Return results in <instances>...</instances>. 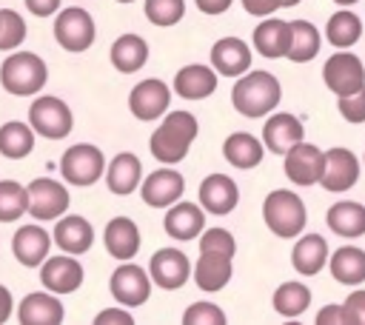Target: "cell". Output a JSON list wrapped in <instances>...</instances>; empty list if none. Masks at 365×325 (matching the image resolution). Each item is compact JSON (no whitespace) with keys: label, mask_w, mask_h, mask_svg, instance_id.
Wrapping results in <instances>:
<instances>
[{"label":"cell","mask_w":365,"mask_h":325,"mask_svg":"<svg viewBox=\"0 0 365 325\" xmlns=\"http://www.w3.org/2000/svg\"><path fill=\"white\" fill-rule=\"evenodd\" d=\"M94 34H97V29H94V20L86 9L68 6V9L57 11L54 37L66 51H86L94 43Z\"/></svg>","instance_id":"9"},{"label":"cell","mask_w":365,"mask_h":325,"mask_svg":"<svg viewBox=\"0 0 365 325\" xmlns=\"http://www.w3.org/2000/svg\"><path fill=\"white\" fill-rule=\"evenodd\" d=\"M148 274L154 279L157 288L163 291H177L188 282L191 277V259L180 251V248H160L151 254L148 262Z\"/></svg>","instance_id":"13"},{"label":"cell","mask_w":365,"mask_h":325,"mask_svg":"<svg viewBox=\"0 0 365 325\" xmlns=\"http://www.w3.org/2000/svg\"><path fill=\"white\" fill-rule=\"evenodd\" d=\"M174 91L182 100H205V97H211L217 91V71H214V66H200V63L182 66L174 74Z\"/></svg>","instance_id":"27"},{"label":"cell","mask_w":365,"mask_h":325,"mask_svg":"<svg viewBox=\"0 0 365 325\" xmlns=\"http://www.w3.org/2000/svg\"><path fill=\"white\" fill-rule=\"evenodd\" d=\"M168 105H171V88L163 80H157V77L140 80L131 88V94H128V108L143 123L157 120V117H165L168 114Z\"/></svg>","instance_id":"12"},{"label":"cell","mask_w":365,"mask_h":325,"mask_svg":"<svg viewBox=\"0 0 365 325\" xmlns=\"http://www.w3.org/2000/svg\"><path fill=\"white\" fill-rule=\"evenodd\" d=\"M265 151H268L265 143H262L259 137L248 134V131H234V134H228L225 143H222V157H225L234 168H240V171L257 168V165L262 162Z\"/></svg>","instance_id":"28"},{"label":"cell","mask_w":365,"mask_h":325,"mask_svg":"<svg viewBox=\"0 0 365 325\" xmlns=\"http://www.w3.org/2000/svg\"><path fill=\"white\" fill-rule=\"evenodd\" d=\"M362 160H365V157H362Z\"/></svg>","instance_id":"54"},{"label":"cell","mask_w":365,"mask_h":325,"mask_svg":"<svg viewBox=\"0 0 365 325\" xmlns=\"http://www.w3.org/2000/svg\"><path fill=\"white\" fill-rule=\"evenodd\" d=\"M51 234L40 225H20L11 237V254L26 268H40L51 254Z\"/></svg>","instance_id":"18"},{"label":"cell","mask_w":365,"mask_h":325,"mask_svg":"<svg viewBox=\"0 0 365 325\" xmlns=\"http://www.w3.org/2000/svg\"><path fill=\"white\" fill-rule=\"evenodd\" d=\"M117 3H134V0H117Z\"/></svg>","instance_id":"53"},{"label":"cell","mask_w":365,"mask_h":325,"mask_svg":"<svg viewBox=\"0 0 365 325\" xmlns=\"http://www.w3.org/2000/svg\"><path fill=\"white\" fill-rule=\"evenodd\" d=\"M148 60V43L140 34H120L111 43V66L123 74H131L143 68Z\"/></svg>","instance_id":"33"},{"label":"cell","mask_w":365,"mask_h":325,"mask_svg":"<svg viewBox=\"0 0 365 325\" xmlns=\"http://www.w3.org/2000/svg\"><path fill=\"white\" fill-rule=\"evenodd\" d=\"M262 220L271 228V234L291 239V237L302 234V228L308 222V211H305V202L299 194H294L288 188H277L262 202Z\"/></svg>","instance_id":"4"},{"label":"cell","mask_w":365,"mask_h":325,"mask_svg":"<svg viewBox=\"0 0 365 325\" xmlns=\"http://www.w3.org/2000/svg\"><path fill=\"white\" fill-rule=\"evenodd\" d=\"M11 308H14V302H11V294H9V288L6 285H0V325L11 316Z\"/></svg>","instance_id":"50"},{"label":"cell","mask_w":365,"mask_h":325,"mask_svg":"<svg viewBox=\"0 0 365 325\" xmlns=\"http://www.w3.org/2000/svg\"><path fill=\"white\" fill-rule=\"evenodd\" d=\"M322 37L319 29L308 20H291V46H288V60L291 63H308L319 54Z\"/></svg>","instance_id":"35"},{"label":"cell","mask_w":365,"mask_h":325,"mask_svg":"<svg viewBox=\"0 0 365 325\" xmlns=\"http://www.w3.org/2000/svg\"><path fill=\"white\" fill-rule=\"evenodd\" d=\"M163 225H165V234L171 239L188 242V239H194V237H200L205 231V208L200 202L177 200L174 205H168Z\"/></svg>","instance_id":"19"},{"label":"cell","mask_w":365,"mask_h":325,"mask_svg":"<svg viewBox=\"0 0 365 325\" xmlns=\"http://www.w3.org/2000/svg\"><path fill=\"white\" fill-rule=\"evenodd\" d=\"M328 242L322 234H302L291 248V265L302 277H314L328 265Z\"/></svg>","instance_id":"26"},{"label":"cell","mask_w":365,"mask_h":325,"mask_svg":"<svg viewBox=\"0 0 365 325\" xmlns=\"http://www.w3.org/2000/svg\"><path fill=\"white\" fill-rule=\"evenodd\" d=\"M63 314V302L51 291H34L17 305L20 325H60Z\"/></svg>","instance_id":"24"},{"label":"cell","mask_w":365,"mask_h":325,"mask_svg":"<svg viewBox=\"0 0 365 325\" xmlns=\"http://www.w3.org/2000/svg\"><path fill=\"white\" fill-rule=\"evenodd\" d=\"M182 325H225V314H222L220 305L200 299V302H194V305L185 308Z\"/></svg>","instance_id":"41"},{"label":"cell","mask_w":365,"mask_h":325,"mask_svg":"<svg viewBox=\"0 0 365 325\" xmlns=\"http://www.w3.org/2000/svg\"><path fill=\"white\" fill-rule=\"evenodd\" d=\"M240 3L251 17H271L277 9H282V0H240Z\"/></svg>","instance_id":"46"},{"label":"cell","mask_w":365,"mask_h":325,"mask_svg":"<svg viewBox=\"0 0 365 325\" xmlns=\"http://www.w3.org/2000/svg\"><path fill=\"white\" fill-rule=\"evenodd\" d=\"M322 80L325 86L336 94V97H345V94H354L365 86V63L351 54V51H336L325 60L322 66Z\"/></svg>","instance_id":"8"},{"label":"cell","mask_w":365,"mask_h":325,"mask_svg":"<svg viewBox=\"0 0 365 325\" xmlns=\"http://www.w3.org/2000/svg\"><path fill=\"white\" fill-rule=\"evenodd\" d=\"M314 322L317 325H345V308L342 305H325V308H319Z\"/></svg>","instance_id":"47"},{"label":"cell","mask_w":365,"mask_h":325,"mask_svg":"<svg viewBox=\"0 0 365 325\" xmlns=\"http://www.w3.org/2000/svg\"><path fill=\"white\" fill-rule=\"evenodd\" d=\"M103 171H106V157L91 143H77L66 148L60 157V177L71 185H80V188L94 185L103 177Z\"/></svg>","instance_id":"5"},{"label":"cell","mask_w":365,"mask_h":325,"mask_svg":"<svg viewBox=\"0 0 365 325\" xmlns=\"http://www.w3.org/2000/svg\"><path fill=\"white\" fill-rule=\"evenodd\" d=\"M288 46H291V23L277 20V17H268V20H262L254 29V48L262 57H268V60L285 57L288 54Z\"/></svg>","instance_id":"30"},{"label":"cell","mask_w":365,"mask_h":325,"mask_svg":"<svg viewBox=\"0 0 365 325\" xmlns=\"http://www.w3.org/2000/svg\"><path fill=\"white\" fill-rule=\"evenodd\" d=\"M336 111L348 123H365V86L359 91H354V94L336 97Z\"/></svg>","instance_id":"43"},{"label":"cell","mask_w":365,"mask_h":325,"mask_svg":"<svg viewBox=\"0 0 365 325\" xmlns=\"http://www.w3.org/2000/svg\"><path fill=\"white\" fill-rule=\"evenodd\" d=\"M334 3H339V6L345 9V6H354V3H359V0H334Z\"/></svg>","instance_id":"51"},{"label":"cell","mask_w":365,"mask_h":325,"mask_svg":"<svg viewBox=\"0 0 365 325\" xmlns=\"http://www.w3.org/2000/svg\"><path fill=\"white\" fill-rule=\"evenodd\" d=\"M197 128L200 125L191 111H168L148 140L151 157L163 165H177L180 160H185L191 143L197 140Z\"/></svg>","instance_id":"1"},{"label":"cell","mask_w":365,"mask_h":325,"mask_svg":"<svg viewBox=\"0 0 365 325\" xmlns=\"http://www.w3.org/2000/svg\"><path fill=\"white\" fill-rule=\"evenodd\" d=\"M182 191H185V180L171 165H163V168L151 171L140 182L143 202H148L151 208H168V205H174L177 200H182Z\"/></svg>","instance_id":"15"},{"label":"cell","mask_w":365,"mask_h":325,"mask_svg":"<svg viewBox=\"0 0 365 325\" xmlns=\"http://www.w3.org/2000/svg\"><path fill=\"white\" fill-rule=\"evenodd\" d=\"M29 123H31V128L37 134H43L48 140H63L74 128L71 108L60 97H54V94L34 97V103L29 105Z\"/></svg>","instance_id":"6"},{"label":"cell","mask_w":365,"mask_h":325,"mask_svg":"<svg viewBox=\"0 0 365 325\" xmlns=\"http://www.w3.org/2000/svg\"><path fill=\"white\" fill-rule=\"evenodd\" d=\"M103 242L114 259H120V262L134 259L140 251V228L128 217H114V220H108V225L103 231Z\"/></svg>","instance_id":"29"},{"label":"cell","mask_w":365,"mask_h":325,"mask_svg":"<svg viewBox=\"0 0 365 325\" xmlns=\"http://www.w3.org/2000/svg\"><path fill=\"white\" fill-rule=\"evenodd\" d=\"M342 308H345V325H365V291L348 294Z\"/></svg>","instance_id":"44"},{"label":"cell","mask_w":365,"mask_h":325,"mask_svg":"<svg viewBox=\"0 0 365 325\" xmlns=\"http://www.w3.org/2000/svg\"><path fill=\"white\" fill-rule=\"evenodd\" d=\"M34 128L31 123H20V120H9L0 125V154L9 160H23L31 154L34 148Z\"/></svg>","instance_id":"34"},{"label":"cell","mask_w":365,"mask_h":325,"mask_svg":"<svg viewBox=\"0 0 365 325\" xmlns=\"http://www.w3.org/2000/svg\"><path fill=\"white\" fill-rule=\"evenodd\" d=\"M282 100V86L271 71H245L231 88V103L242 117H268Z\"/></svg>","instance_id":"2"},{"label":"cell","mask_w":365,"mask_h":325,"mask_svg":"<svg viewBox=\"0 0 365 325\" xmlns=\"http://www.w3.org/2000/svg\"><path fill=\"white\" fill-rule=\"evenodd\" d=\"M200 251H220V254L234 257V251H237L234 234L225 228H205L200 234Z\"/></svg>","instance_id":"42"},{"label":"cell","mask_w":365,"mask_h":325,"mask_svg":"<svg viewBox=\"0 0 365 325\" xmlns=\"http://www.w3.org/2000/svg\"><path fill=\"white\" fill-rule=\"evenodd\" d=\"M143 182V162L131 151H120L108 165H106V185L111 194H134Z\"/></svg>","instance_id":"25"},{"label":"cell","mask_w":365,"mask_h":325,"mask_svg":"<svg viewBox=\"0 0 365 325\" xmlns=\"http://www.w3.org/2000/svg\"><path fill=\"white\" fill-rule=\"evenodd\" d=\"M297 3H299V0H282V6H285V9H288V6H297Z\"/></svg>","instance_id":"52"},{"label":"cell","mask_w":365,"mask_h":325,"mask_svg":"<svg viewBox=\"0 0 365 325\" xmlns=\"http://www.w3.org/2000/svg\"><path fill=\"white\" fill-rule=\"evenodd\" d=\"M48 80V68L43 57L34 51H11L0 66V83L9 94L17 97H34Z\"/></svg>","instance_id":"3"},{"label":"cell","mask_w":365,"mask_h":325,"mask_svg":"<svg viewBox=\"0 0 365 325\" xmlns=\"http://www.w3.org/2000/svg\"><path fill=\"white\" fill-rule=\"evenodd\" d=\"M94 325H134V316L128 314V308H103L94 316Z\"/></svg>","instance_id":"45"},{"label":"cell","mask_w":365,"mask_h":325,"mask_svg":"<svg viewBox=\"0 0 365 325\" xmlns=\"http://www.w3.org/2000/svg\"><path fill=\"white\" fill-rule=\"evenodd\" d=\"M29 214V185L0 180V222H14Z\"/></svg>","instance_id":"38"},{"label":"cell","mask_w":365,"mask_h":325,"mask_svg":"<svg viewBox=\"0 0 365 325\" xmlns=\"http://www.w3.org/2000/svg\"><path fill=\"white\" fill-rule=\"evenodd\" d=\"M234 0H194V6L202 11V14H222L231 9Z\"/></svg>","instance_id":"49"},{"label":"cell","mask_w":365,"mask_h":325,"mask_svg":"<svg viewBox=\"0 0 365 325\" xmlns=\"http://www.w3.org/2000/svg\"><path fill=\"white\" fill-rule=\"evenodd\" d=\"M328 268L339 285H351V288L362 285L365 282V251L354 245H342L328 257Z\"/></svg>","instance_id":"32"},{"label":"cell","mask_w":365,"mask_h":325,"mask_svg":"<svg viewBox=\"0 0 365 325\" xmlns=\"http://www.w3.org/2000/svg\"><path fill=\"white\" fill-rule=\"evenodd\" d=\"M231 259L234 257L220 254V251H200V257L194 262V282H197V288L205 291V294H214V291L225 288L231 274H234Z\"/></svg>","instance_id":"22"},{"label":"cell","mask_w":365,"mask_h":325,"mask_svg":"<svg viewBox=\"0 0 365 325\" xmlns=\"http://www.w3.org/2000/svg\"><path fill=\"white\" fill-rule=\"evenodd\" d=\"M211 66L222 77H242L251 71V48L240 37H222L211 46Z\"/></svg>","instance_id":"21"},{"label":"cell","mask_w":365,"mask_h":325,"mask_svg":"<svg viewBox=\"0 0 365 325\" xmlns=\"http://www.w3.org/2000/svg\"><path fill=\"white\" fill-rule=\"evenodd\" d=\"M274 311L279 314V316H299V314H305L308 311V305H311V288L308 285H302V282H297V279H291V282H282L277 291H274Z\"/></svg>","instance_id":"37"},{"label":"cell","mask_w":365,"mask_h":325,"mask_svg":"<svg viewBox=\"0 0 365 325\" xmlns=\"http://www.w3.org/2000/svg\"><path fill=\"white\" fill-rule=\"evenodd\" d=\"M325 222L334 234H339L345 239H356L365 234V205L354 202V200H339L328 208Z\"/></svg>","instance_id":"31"},{"label":"cell","mask_w":365,"mask_h":325,"mask_svg":"<svg viewBox=\"0 0 365 325\" xmlns=\"http://www.w3.org/2000/svg\"><path fill=\"white\" fill-rule=\"evenodd\" d=\"M325 37H328V43L336 46V48H351V46L362 37V20H359L354 11L339 9L336 14L328 17V23H325Z\"/></svg>","instance_id":"36"},{"label":"cell","mask_w":365,"mask_h":325,"mask_svg":"<svg viewBox=\"0 0 365 325\" xmlns=\"http://www.w3.org/2000/svg\"><path fill=\"white\" fill-rule=\"evenodd\" d=\"M26 40V20L14 9H0V51H14Z\"/></svg>","instance_id":"40"},{"label":"cell","mask_w":365,"mask_h":325,"mask_svg":"<svg viewBox=\"0 0 365 325\" xmlns=\"http://www.w3.org/2000/svg\"><path fill=\"white\" fill-rule=\"evenodd\" d=\"M237 202H240V188L228 174H208L200 182V205L208 214L225 217L237 208Z\"/></svg>","instance_id":"20"},{"label":"cell","mask_w":365,"mask_h":325,"mask_svg":"<svg viewBox=\"0 0 365 325\" xmlns=\"http://www.w3.org/2000/svg\"><path fill=\"white\" fill-rule=\"evenodd\" d=\"M182 14H185V0H145V17L160 29L177 26Z\"/></svg>","instance_id":"39"},{"label":"cell","mask_w":365,"mask_h":325,"mask_svg":"<svg viewBox=\"0 0 365 325\" xmlns=\"http://www.w3.org/2000/svg\"><path fill=\"white\" fill-rule=\"evenodd\" d=\"M40 282L51 294H71L83 285V265L74 254H54L40 265Z\"/></svg>","instance_id":"16"},{"label":"cell","mask_w":365,"mask_h":325,"mask_svg":"<svg viewBox=\"0 0 365 325\" xmlns=\"http://www.w3.org/2000/svg\"><path fill=\"white\" fill-rule=\"evenodd\" d=\"M68 191L63 182L51 177H37L29 182V214L37 222H51L60 220L68 211Z\"/></svg>","instance_id":"7"},{"label":"cell","mask_w":365,"mask_h":325,"mask_svg":"<svg viewBox=\"0 0 365 325\" xmlns=\"http://www.w3.org/2000/svg\"><path fill=\"white\" fill-rule=\"evenodd\" d=\"M151 285H154L151 274H148L145 268L134 265L131 259H125L120 268H114L111 282H108V291H111V296H114L120 305L137 308V305H143V302L151 296Z\"/></svg>","instance_id":"10"},{"label":"cell","mask_w":365,"mask_h":325,"mask_svg":"<svg viewBox=\"0 0 365 325\" xmlns=\"http://www.w3.org/2000/svg\"><path fill=\"white\" fill-rule=\"evenodd\" d=\"M26 9L34 17H51V14H57L60 0H26Z\"/></svg>","instance_id":"48"},{"label":"cell","mask_w":365,"mask_h":325,"mask_svg":"<svg viewBox=\"0 0 365 325\" xmlns=\"http://www.w3.org/2000/svg\"><path fill=\"white\" fill-rule=\"evenodd\" d=\"M282 168L294 185H317L322 180V171H325V151L319 145L302 140L285 151Z\"/></svg>","instance_id":"11"},{"label":"cell","mask_w":365,"mask_h":325,"mask_svg":"<svg viewBox=\"0 0 365 325\" xmlns=\"http://www.w3.org/2000/svg\"><path fill=\"white\" fill-rule=\"evenodd\" d=\"M51 237H54V242H57L60 251L74 254V257L86 254V251L94 245V228H91V222H88L86 217H80V214H68V217L63 214V217L57 220Z\"/></svg>","instance_id":"23"},{"label":"cell","mask_w":365,"mask_h":325,"mask_svg":"<svg viewBox=\"0 0 365 325\" xmlns=\"http://www.w3.org/2000/svg\"><path fill=\"white\" fill-rule=\"evenodd\" d=\"M359 180V160L351 148H342V145H334L325 151V171H322V180L319 185L325 191H334V194H342L348 188H354Z\"/></svg>","instance_id":"14"},{"label":"cell","mask_w":365,"mask_h":325,"mask_svg":"<svg viewBox=\"0 0 365 325\" xmlns=\"http://www.w3.org/2000/svg\"><path fill=\"white\" fill-rule=\"evenodd\" d=\"M302 140H305V128H302L299 117H294L288 111H271L268 114V120L262 125V143L271 154L285 157V151Z\"/></svg>","instance_id":"17"}]
</instances>
